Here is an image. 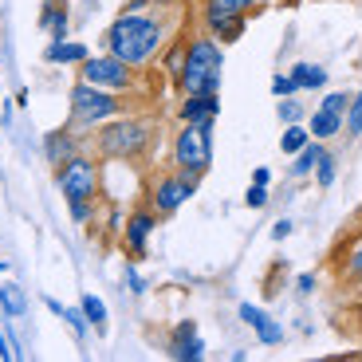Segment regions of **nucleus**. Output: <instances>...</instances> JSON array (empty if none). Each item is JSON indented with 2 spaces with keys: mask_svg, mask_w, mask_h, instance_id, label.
<instances>
[{
  "mask_svg": "<svg viewBox=\"0 0 362 362\" xmlns=\"http://www.w3.org/2000/svg\"><path fill=\"white\" fill-rule=\"evenodd\" d=\"M308 142H311V130L303 127V122H288V127H284V134H280V150L288 158H296Z\"/></svg>",
  "mask_w": 362,
  "mask_h": 362,
  "instance_id": "obj_21",
  "label": "nucleus"
},
{
  "mask_svg": "<svg viewBox=\"0 0 362 362\" xmlns=\"http://www.w3.org/2000/svg\"><path fill=\"white\" fill-rule=\"evenodd\" d=\"M154 228H158V213H154L150 205H146V209H134V213L127 217V225H122V245H127L130 260H142V256H146Z\"/></svg>",
  "mask_w": 362,
  "mask_h": 362,
  "instance_id": "obj_9",
  "label": "nucleus"
},
{
  "mask_svg": "<svg viewBox=\"0 0 362 362\" xmlns=\"http://www.w3.org/2000/svg\"><path fill=\"white\" fill-rule=\"evenodd\" d=\"M193 193H197V177H189V173H181L170 165V173H158V177L150 181L146 201H150V209H154L158 217H173Z\"/></svg>",
  "mask_w": 362,
  "mask_h": 362,
  "instance_id": "obj_8",
  "label": "nucleus"
},
{
  "mask_svg": "<svg viewBox=\"0 0 362 362\" xmlns=\"http://www.w3.org/2000/svg\"><path fill=\"white\" fill-rule=\"evenodd\" d=\"M0 311H4L8 319H24L28 315V296H24L20 284H12V280L0 284Z\"/></svg>",
  "mask_w": 362,
  "mask_h": 362,
  "instance_id": "obj_19",
  "label": "nucleus"
},
{
  "mask_svg": "<svg viewBox=\"0 0 362 362\" xmlns=\"http://www.w3.org/2000/svg\"><path fill=\"white\" fill-rule=\"evenodd\" d=\"M346 138H362V90L351 95V110H346Z\"/></svg>",
  "mask_w": 362,
  "mask_h": 362,
  "instance_id": "obj_27",
  "label": "nucleus"
},
{
  "mask_svg": "<svg viewBox=\"0 0 362 362\" xmlns=\"http://www.w3.org/2000/svg\"><path fill=\"white\" fill-rule=\"evenodd\" d=\"M0 358H4V362L16 358V351H12V343H8V335H4V331H0Z\"/></svg>",
  "mask_w": 362,
  "mask_h": 362,
  "instance_id": "obj_39",
  "label": "nucleus"
},
{
  "mask_svg": "<svg viewBox=\"0 0 362 362\" xmlns=\"http://www.w3.org/2000/svg\"><path fill=\"white\" fill-rule=\"evenodd\" d=\"M55 185L67 201L75 197H99L103 193V165L90 154H71L64 165H55Z\"/></svg>",
  "mask_w": 362,
  "mask_h": 362,
  "instance_id": "obj_6",
  "label": "nucleus"
},
{
  "mask_svg": "<svg viewBox=\"0 0 362 362\" xmlns=\"http://www.w3.org/2000/svg\"><path fill=\"white\" fill-rule=\"evenodd\" d=\"M303 115H308V110H303V99H296V95L276 103V118H280L284 127H288V122H303Z\"/></svg>",
  "mask_w": 362,
  "mask_h": 362,
  "instance_id": "obj_25",
  "label": "nucleus"
},
{
  "mask_svg": "<svg viewBox=\"0 0 362 362\" xmlns=\"http://www.w3.org/2000/svg\"><path fill=\"white\" fill-rule=\"evenodd\" d=\"M0 272H8V260H0Z\"/></svg>",
  "mask_w": 362,
  "mask_h": 362,
  "instance_id": "obj_44",
  "label": "nucleus"
},
{
  "mask_svg": "<svg viewBox=\"0 0 362 362\" xmlns=\"http://www.w3.org/2000/svg\"><path fill=\"white\" fill-rule=\"evenodd\" d=\"M272 4H280V0H252V12H264V8H272Z\"/></svg>",
  "mask_w": 362,
  "mask_h": 362,
  "instance_id": "obj_41",
  "label": "nucleus"
},
{
  "mask_svg": "<svg viewBox=\"0 0 362 362\" xmlns=\"http://www.w3.org/2000/svg\"><path fill=\"white\" fill-rule=\"evenodd\" d=\"M122 280H127L130 296H146V288H150V284H146V276L134 268V264H127V272H122Z\"/></svg>",
  "mask_w": 362,
  "mask_h": 362,
  "instance_id": "obj_34",
  "label": "nucleus"
},
{
  "mask_svg": "<svg viewBox=\"0 0 362 362\" xmlns=\"http://www.w3.org/2000/svg\"><path fill=\"white\" fill-rule=\"evenodd\" d=\"M67 107H71V118H67V127L75 130V134H90V130H99L103 122H110V118L127 115V103H122V95H115V90H103L95 87V83L79 79L71 87V95H67Z\"/></svg>",
  "mask_w": 362,
  "mask_h": 362,
  "instance_id": "obj_4",
  "label": "nucleus"
},
{
  "mask_svg": "<svg viewBox=\"0 0 362 362\" xmlns=\"http://www.w3.org/2000/svg\"><path fill=\"white\" fill-rule=\"evenodd\" d=\"M335 173H339V158L327 150L323 158H319V165H315V181H319V189H331L335 185Z\"/></svg>",
  "mask_w": 362,
  "mask_h": 362,
  "instance_id": "obj_26",
  "label": "nucleus"
},
{
  "mask_svg": "<svg viewBox=\"0 0 362 362\" xmlns=\"http://www.w3.org/2000/svg\"><path fill=\"white\" fill-rule=\"evenodd\" d=\"M165 44H170V8L162 0H130L127 12L103 36V47L118 59H127L138 71L158 64Z\"/></svg>",
  "mask_w": 362,
  "mask_h": 362,
  "instance_id": "obj_1",
  "label": "nucleus"
},
{
  "mask_svg": "<svg viewBox=\"0 0 362 362\" xmlns=\"http://www.w3.org/2000/svg\"><path fill=\"white\" fill-rule=\"evenodd\" d=\"M221 115V90H201V95H181L177 118L181 122H201V118Z\"/></svg>",
  "mask_w": 362,
  "mask_h": 362,
  "instance_id": "obj_11",
  "label": "nucleus"
},
{
  "mask_svg": "<svg viewBox=\"0 0 362 362\" xmlns=\"http://www.w3.org/2000/svg\"><path fill=\"white\" fill-rule=\"evenodd\" d=\"M55 4H64V0H55Z\"/></svg>",
  "mask_w": 362,
  "mask_h": 362,
  "instance_id": "obj_46",
  "label": "nucleus"
},
{
  "mask_svg": "<svg viewBox=\"0 0 362 362\" xmlns=\"http://www.w3.org/2000/svg\"><path fill=\"white\" fill-rule=\"evenodd\" d=\"M158 138V122L142 115H118L95 130V150L103 162H138L150 154Z\"/></svg>",
  "mask_w": 362,
  "mask_h": 362,
  "instance_id": "obj_2",
  "label": "nucleus"
},
{
  "mask_svg": "<svg viewBox=\"0 0 362 362\" xmlns=\"http://www.w3.org/2000/svg\"><path fill=\"white\" fill-rule=\"evenodd\" d=\"M213 122L217 118H201V122H181V130L170 142V165L189 177H205L213 170Z\"/></svg>",
  "mask_w": 362,
  "mask_h": 362,
  "instance_id": "obj_5",
  "label": "nucleus"
},
{
  "mask_svg": "<svg viewBox=\"0 0 362 362\" xmlns=\"http://www.w3.org/2000/svg\"><path fill=\"white\" fill-rule=\"evenodd\" d=\"M201 16H252V0H201Z\"/></svg>",
  "mask_w": 362,
  "mask_h": 362,
  "instance_id": "obj_20",
  "label": "nucleus"
},
{
  "mask_svg": "<svg viewBox=\"0 0 362 362\" xmlns=\"http://www.w3.org/2000/svg\"><path fill=\"white\" fill-rule=\"evenodd\" d=\"M272 95H276V99H288V95H299V90H296V79H291L288 71H276V75H272Z\"/></svg>",
  "mask_w": 362,
  "mask_h": 362,
  "instance_id": "obj_31",
  "label": "nucleus"
},
{
  "mask_svg": "<svg viewBox=\"0 0 362 362\" xmlns=\"http://www.w3.org/2000/svg\"><path fill=\"white\" fill-rule=\"evenodd\" d=\"M245 205L248 209H264V205H268V185H256V181H252V185L245 189Z\"/></svg>",
  "mask_w": 362,
  "mask_h": 362,
  "instance_id": "obj_35",
  "label": "nucleus"
},
{
  "mask_svg": "<svg viewBox=\"0 0 362 362\" xmlns=\"http://www.w3.org/2000/svg\"><path fill=\"white\" fill-rule=\"evenodd\" d=\"M236 319H240L245 327H252V331H256V327H260L268 315H264V311L256 308V303H240V308H236Z\"/></svg>",
  "mask_w": 362,
  "mask_h": 362,
  "instance_id": "obj_33",
  "label": "nucleus"
},
{
  "mask_svg": "<svg viewBox=\"0 0 362 362\" xmlns=\"http://www.w3.org/2000/svg\"><path fill=\"white\" fill-rule=\"evenodd\" d=\"M291 79H296V90L303 95V90H323L327 87V67H319V64H291Z\"/></svg>",
  "mask_w": 362,
  "mask_h": 362,
  "instance_id": "obj_17",
  "label": "nucleus"
},
{
  "mask_svg": "<svg viewBox=\"0 0 362 362\" xmlns=\"http://www.w3.org/2000/svg\"><path fill=\"white\" fill-rule=\"evenodd\" d=\"M221 75H225V44L213 40L201 28L185 40V67H181L177 90L181 95H201V90H221Z\"/></svg>",
  "mask_w": 362,
  "mask_h": 362,
  "instance_id": "obj_3",
  "label": "nucleus"
},
{
  "mask_svg": "<svg viewBox=\"0 0 362 362\" xmlns=\"http://www.w3.org/2000/svg\"><path fill=\"white\" fill-rule=\"evenodd\" d=\"M173 362H201L205 358V339L197 335V323L193 319H181L170 335V346H165Z\"/></svg>",
  "mask_w": 362,
  "mask_h": 362,
  "instance_id": "obj_10",
  "label": "nucleus"
},
{
  "mask_svg": "<svg viewBox=\"0 0 362 362\" xmlns=\"http://www.w3.org/2000/svg\"><path fill=\"white\" fill-rule=\"evenodd\" d=\"M323 110H335V115H346L351 110V95L346 90H331V95H323V103H319Z\"/></svg>",
  "mask_w": 362,
  "mask_h": 362,
  "instance_id": "obj_32",
  "label": "nucleus"
},
{
  "mask_svg": "<svg viewBox=\"0 0 362 362\" xmlns=\"http://www.w3.org/2000/svg\"><path fill=\"white\" fill-rule=\"evenodd\" d=\"M79 138L83 134H75L71 127L47 130V134H44V158L52 162V170H55V165H64L71 154H79Z\"/></svg>",
  "mask_w": 362,
  "mask_h": 362,
  "instance_id": "obj_12",
  "label": "nucleus"
},
{
  "mask_svg": "<svg viewBox=\"0 0 362 362\" xmlns=\"http://www.w3.org/2000/svg\"><path fill=\"white\" fill-rule=\"evenodd\" d=\"M256 339H260L264 346H280V343H284V327H280V323H276V319L268 315V319H264L260 327H256Z\"/></svg>",
  "mask_w": 362,
  "mask_h": 362,
  "instance_id": "obj_30",
  "label": "nucleus"
},
{
  "mask_svg": "<svg viewBox=\"0 0 362 362\" xmlns=\"http://www.w3.org/2000/svg\"><path fill=\"white\" fill-rule=\"evenodd\" d=\"M87 44H79V40H52V44L44 47V64H55V67H75L87 59Z\"/></svg>",
  "mask_w": 362,
  "mask_h": 362,
  "instance_id": "obj_14",
  "label": "nucleus"
},
{
  "mask_svg": "<svg viewBox=\"0 0 362 362\" xmlns=\"http://www.w3.org/2000/svg\"><path fill=\"white\" fill-rule=\"evenodd\" d=\"M67 209H71L75 225H90L95 221V197H75V201H67Z\"/></svg>",
  "mask_w": 362,
  "mask_h": 362,
  "instance_id": "obj_29",
  "label": "nucleus"
},
{
  "mask_svg": "<svg viewBox=\"0 0 362 362\" xmlns=\"http://www.w3.org/2000/svg\"><path fill=\"white\" fill-rule=\"evenodd\" d=\"M162 4H177V0H162Z\"/></svg>",
  "mask_w": 362,
  "mask_h": 362,
  "instance_id": "obj_45",
  "label": "nucleus"
},
{
  "mask_svg": "<svg viewBox=\"0 0 362 362\" xmlns=\"http://www.w3.org/2000/svg\"><path fill=\"white\" fill-rule=\"evenodd\" d=\"M354 319H358V323H362V303H358V308H354Z\"/></svg>",
  "mask_w": 362,
  "mask_h": 362,
  "instance_id": "obj_43",
  "label": "nucleus"
},
{
  "mask_svg": "<svg viewBox=\"0 0 362 362\" xmlns=\"http://www.w3.org/2000/svg\"><path fill=\"white\" fill-rule=\"evenodd\" d=\"M79 79L95 83V87H103V90H115V95H130L134 83H138V67H130L127 59L103 52V55H87V59H83Z\"/></svg>",
  "mask_w": 362,
  "mask_h": 362,
  "instance_id": "obj_7",
  "label": "nucleus"
},
{
  "mask_svg": "<svg viewBox=\"0 0 362 362\" xmlns=\"http://www.w3.org/2000/svg\"><path fill=\"white\" fill-rule=\"evenodd\" d=\"M44 303H47V311H52V315H64V303H59V299L44 296Z\"/></svg>",
  "mask_w": 362,
  "mask_h": 362,
  "instance_id": "obj_40",
  "label": "nucleus"
},
{
  "mask_svg": "<svg viewBox=\"0 0 362 362\" xmlns=\"http://www.w3.org/2000/svg\"><path fill=\"white\" fill-rule=\"evenodd\" d=\"M252 181H256V185H272V165H256Z\"/></svg>",
  "mask_w": 362,
  "mask_h": 362,
  "instance_id": "obj_38",
  "label": "nucleus"
},
{
  "mask_svg": "<svg viewBox=\"0 0 362 362\" xmlns=\"http://www.w3.org/2000/svg\"><path fill=\"white\" fill-rule=\"evenodd\" d=\"M181 67H185V40H173L162 52V71L170 75L173 87H177V79H181Z\"/></svg>",
  "mask_w": 362,
  "mask_h": 362,
  "instance_id": "obj_22",
  "label": "nucleus"
},
{
  "mask_svg": "<svg viewBox=\"0 0 362 362\" xmlns=\"http://www.w3.org/2000/svg\"><path fill=\"white\" fill-rule=\"evenodd\" d=\"M296 233V221H276V225H272V240H276V245H280V240H288V236Z\"/></svg>",
  "mask_w": 362,
  "mask_h": 362,
  "instance_id": "obj_36",
  "label": "nucleus"
},
{
  "mask_svg": "<svg viewBox=\"0 0 362 362\" xmlns=\"http://www.w3.org/2000/svg\"><path fill=\"white\" fill-rule=\"evenodd\" d=\"M59 319L75 331V339H87L90 335V319L83 315V308H64V315H59Z\"/></svg>",
  "mask_w": 362,
  "mask_h": 362,
  "instance_id": "obj_28",
  "label": "nucleus"
},
{
  "mask_svg": "<svg viewBox=\"0 0 362 362\" xmlns=\"http://www.w3.org/2000/svg\"><path fill=\"white\" fill-rule=\"evenodd\" d=\"M308 130H311V138H319V142H331L335 134L346 130V115H335V110L315 107V115H308Z\"/></svg>",
  "mask_w": 362,
  "mask_h": 362,
  "instance_id": "obj_15",
  "label": "nucleus"
},
{
  "mask_svg": "<svg viewBox=\"0 0 362 362\" xmlns=\"http://www.w3.org/2000/svg\"><path fill=\"white\" fill-rule=\"evenodd\" d=\"M323 154H327V142L311 138V142L291 158V173H296V177H315V165H319V158H323Z\"/></svg>",
  "mask_w": 362,
  "mask_h": 362,
  "instance_id": "obj_18",
  "label": "nucleus"
},
{
  "mask_svg": "<svg viewBox=\"0 0 362 362\" xmlns=\"http://www.w3.org/2000/svg\"><path fill=\"white\" fill-rule=\"evenodd\" d=\"M40 28H44L52 40H67L71 32V20H67V4H55V0H44V12H40Z\"/></svg>",
  "mask_w": 362,
  "mask_h": 362,
  "instance_id": "obj_16",
  "label": "nucleus"
},
{
  "mask_svg": "<svg viewBox=\"0 0 362 362\" xmlns=\"http://www.w3.org/2000/svg\"><path fill=\"white\" fill-rule=\"evenodd\" d=\"M201 28H205L213 40H221V44H236V40L248 32V16H201Z\"/></svg>",
  "mask_w": 362,
  "mask_h": 362,
  "instance_id": "obj_13",
  "label": "nucleus"
},
{
  "mask_svg": "<svg viewBox=\"0 0 362 362\" xmlns=\"http://www.w3.org/2000/svg\"><path fill=\"white\" fill-rule=\"evenodd\" d=\"M339 272H343L346 284H362V240L358 245H351L343 252V264H339Z\"/></svg>",
  "mask_w": 362,
  "mask_h": 362,
  "instance_id": "obj_23",
  "label": "nucleus"
},
{
  "mask_svg": "<svg viewBox=\"0 0 362 362\" xmlns=\"http://www.w3.org/2000/svg\"><path fill=\"white\" fill-rule=\"evenodd\" d=\"M315 276H311V272H303V276H296V291L299 296H311V291H315Z\"/></svg>",
  "mask_w": 362,
  "mask_h": 362,
  "instance_id": "obj_37",
  "label": "nucleus"
},
{
  "mask_svg": "<svg viewBox=\"0 0 362 362\" xmlns=\"http://www.w3.org/2000/svg\"><path fill=\"white\" fill-rule=\"evenodd\" d=\"M79 308H83V315L90 319L95 331H107V303H103L99 296H90V291H87V296L79 299Z\"/></svg>",
  "mask_w": 362,
  "mask_h": 362,
  "instance_id": "obj_24",
  "label": "nucleus"
},
{
  "mask_svg": "<svg viewBox=\"0 0 362 362\" xmlns=\"http://www.w3.org/2000/svg\"><path fill=\"white\" fill-rule=\"evenodd\" d=\"M280 4H284V8H296V4H299V0H280Z\"/></svg>",
  "mask_w": 362,
  "mask_h": 362,
  "instance_id": "obj_42",
  "label": "nucleus"
}]
</instances>
